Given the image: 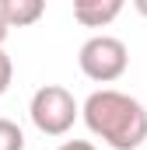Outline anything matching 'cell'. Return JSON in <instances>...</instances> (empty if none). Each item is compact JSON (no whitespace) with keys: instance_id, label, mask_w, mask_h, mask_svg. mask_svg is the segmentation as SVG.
<instances>
[{"instance_id":"7","label":"cell","mask_w":147,"mask_h":150,"mask_svg":"<svg viewBox=\"0 0 147 150\" xmlns=\"http://www.w3.org/2000/svg\"><path fill=\"white\" fill-rule=\"evenodd\" d=\"M11 80H14V63H11V56L4 52V45H0V94L11 87Z\"/></svg>"},{"instance_id":"6","label":"cell","mask_w":147,"mask_h":150,"mask_svg":"<svg viewBox=\"0 0 147 150\" xmlns=\"http://www.w3.org/2000/svg\"><path fill=\"white\" fill-rule=\"evenodd\" d=\"M0 150H25V133L11 119H0Z\"/></svg>"},{"instance_id":"8","label":"cell","mask_w":147,"mask_h":150,"mask_svg":"<svg viewBox=\"0 0 147 150\" xmlns=\"http://www.w3.org/2000/svg\"><path fill=\"white\" fill-rule=\"evenodd\" d=\"M56 150H98L91 140H67V143H60Z\"/></svg>"},{"instance_id":"1","label":"cell","mask_w":147,"mask_h":150,"mask_svg":"<svg viewBox=\"0 0 147 150\" xmlns=\"http://www.w3.org/2000/svg\"><path fill=\"white\" fill-rule=\"evenodd\" d=\"M81 115H84V126L112 150H137L147 143V108L123 91L102 87L88 94Z\"/></svg>"},{"instance_id":"2","label":"cell","mask_w":147,"mask_h":150,"mask_svg":"<svg viewBox=\"0 0 147 150\" xmlns=\"http://www.w3.org/2000/svg\"><path fill=\"white\" fill-rule=\"evenodd\" d=\"M28 115H32V126H35L42 136H63L77 122L81 115V105L67 87L60 84H46L32 94V105H28Z\"/></svg>"},{"instance_id":"10","label":"cell","mask_w":147,"mask_h":150,"mask_svg":"<svg viewBox=\"0 0 147 150\" xmlns=\"http://www.w3.org/2000/svg\"><path fill=\"white\" fill-rule=\"evenodd\" d=\"M133 7H137V14H140V18H147V0H133Z\"/></svg>"},{"instance_id":"3","label":"cell","mask_w":147,"mask_h":150,"mask_svg":"<svg viewBox=\"0 0 147 150\" xmlns=\"http://www.w3.org/2000/svg\"><path fill=\"white\" fill-rule=\"evenodd\" d=\"M77 63H81V74L95 84H112L126 74L130 67V49L126 42L116 35H91L81 52H77Z\"/></svg>"},{"instance_id":"11","label":"cell","mask_w":147,"mask_h":150,"mask_svg":"<svg viewBox=\"0 0 147 150\" xmlns=\"http://www.w3.org/2000/svg\"><path fill=\"white\" fill-rule=\"evenodd\" d=\"M144 150H147V147H144Z\"/></svg>"},{"instance_id":"4","label":"cell","mask_w":147,"mask_h":150,"mask_svg":"<svg viewBox=\"0 0 147 150\" xmlns=\"http://www.w3.org/2000/svg\"><path fill=\"white\" fill-rule=\"evenodd\" d=\"M70 4H74V18L84 28H105L119 18L126 0H70Z\"/></svg>"},{"instance_id":"5","label":"cell","mask_w":147,"mask_h":150,"mask_svg":"<svg viewBox=\"0 0 147 150\" xmlns=\"http://www.w3.org/2000/svg\"><path fill=\"white\" fill-rule=\"evenodd\" d=\"M0 14L11 28H28L46 14V0H0Z\"/></svg>"},{"instance_id":"9","label":"cell","mask_w":147,"mask_h":150,"mask_svg":"<svg viewBox=\"0 0 147 150\" xmlns=\"http://www.w3.org/2000/svg\"><path fill=\"white\" fill-rule=\"evenodd\" d=\"M7 32H11V25H7V18H4V14H0V45H4V42H7Z\"/></svg>"}]
</instances>
